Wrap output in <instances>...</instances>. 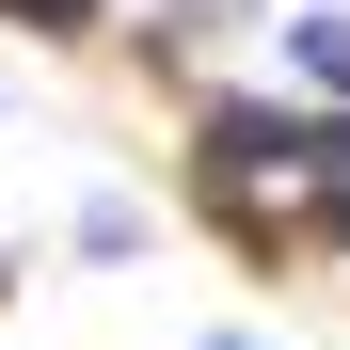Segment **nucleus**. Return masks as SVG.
Masks as SVG:
<instances>
[{
  "label": "nucleus",
  "mask_w": 350,
  "mask_h": 350,
  "mask_svg": "<svg viewBox=\"0 0 350 350\" xmlns=\"http://www.w3.org/2000/svg\"><path fill=\"white\" fill-rule=\"evenodd\" d=\"M191 207L223 223L239 255H303V96H223L191 128Z\"/></svg>",
  "instance_id": "obj_1"
},
{
  "label": "nucleus",
  "mask_w": 350,
  "mask_h": 350,
  "mask_svg": "<svg viewBox=\"0 0 350 350\" xmlns=\"http://www.w3.org/2000/svg\"><path fill=\"white\" fill-rule=\"evenodd\" d=\"M303 223L350 255V111H303Z\"/></svg>",
  "instance_id": "obj_2"
},
{
  "label": "nucleus",
  "mask_w": 350,
  "mask_h": 350,
  "mask_svg": "<svg viewBox=\"0 0 350 350\" xmlns=\"http://www.w3.org/2000/svg\"><path fill=\"white\" fill-rule=\"evenodd\" d=\"M286 80H303L319 111H350V16H334V0H303V16H286Z\"/></svg>",
  "instance_id": "obj_3"
},
{
  "label": "nucleus",
  "mask_w": 350,
  "mask_h": 350,
  "mask_svg": "<svg viewBox=\"0 0 350 350\" xmlns=\"http://www.w3.org/2000/svg\"><path fill=\"white\" fill-rule=\"evenodd\" d=\"M0 32H48V48H80V32H96V0H0Z\"/></svg>",
  "instance_id": "obj_4"
},
{
  "label": "nucleus",
  "mask_w": 350,
  "mask_h": 350,
  "mask_svg": "<svg viewBox=\"0 0 350 350\" xmlns=\"http://www.w3.org/2000/svg\"><path fill=\"white\" fill-rule=\"evenodd\" d=\"M207 350H255V334H207Z\"/></svg>",
  "instance_id": "obj_5"
},
{
  "label": "nucleus",
  "mask_w": 350,
  "mask_h": 350,
  "mask_svg": "<svg viewBox=\"0 0 350 350\" xmlns=\"http://www.w3.org/2000/svg\"><path fill=\"white\" fill-rule=\"evenodd\" d=\"M0 286H16V255H0Z\"/></svg>",
  "instance_id": "obj_6"
}]
</instances>
